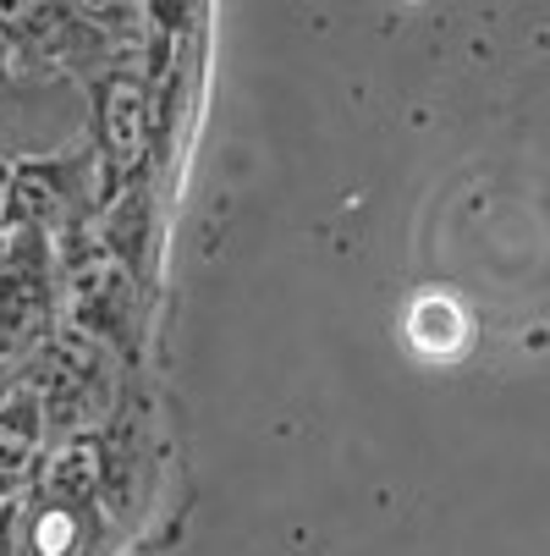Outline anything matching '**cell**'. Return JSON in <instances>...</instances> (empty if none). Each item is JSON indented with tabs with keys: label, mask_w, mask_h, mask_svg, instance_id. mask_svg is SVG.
I'll list each match as a JSON object with an SVG mask.
<instances>
[{
	"label": "cell",
	"mask_w": 550,
	"mask_h": 556,
	"mask_svg": "<svg viewBox=\"0 0 550 556\" xmlns=\"http://www.w3.org/2000/svg\"><path fill=\"white\" fill-rule=\"evenodd\" d=\"M89 551V507L84 496H50L17 507L12 518V556H84Z\"/></svg>",
	"instance_id": "7a4b0ae2"
},
{
	"label": "cell",
	"mask_w": 550,
	"mask_h": 556,
	"mask_svg": "<svg viewBox=\"0 0 550 556\" xmlns=\"http://www.w3.org/2000/svg\"><path fill=\"white\" fill-rule=\"evenodd\" d=\"M55 326V260L44 226L0 231V364H23Z\"/></svg>",
	"instance_id": "6da1fadb"
},
{
	"label": "cell",
	"mask_w": 550,
	"mask_h": 556,
	"mask_svg": "<svg viewBox=\"0 0 550 556\" xmlns=\"http://www.w3.org/2000/svg\"><path fill=\"white\" fill-rule=\"evenodd\" d=\"M17 518V513H12ZM12 518H0V556H12Z\"/></svg>",
	"instance_id": "5b68a950"
},
{
	"label": "cell",
	"mask_w": 550,
	"mask_h": 556,
	"mask_svg": "<svg viewBox=\"0 0 550 556\" xmlns=\"http://www.w3.org/2000/svg\"><path fill=\"white\" fill-rule=\"evenodd\" d=\"M39 435H44L39 396L34 391H7V396H0V491H17L34 473Z\"/></svg>",
	"instance_id": "3957f363"
},
{
	"label": "cell",
	"mask_w": 550,
	"mask_h": 556,
	"mask_svg": "<svg viewBox=\"0 0 550 556\" xmlns=\"http://www.w3.org/2000/svg\"><path fill=\"white\" fill-rule=\"evenodd\" d=\"M7 188H12V166L0 161V231H7Z\"/></svg>",
	"instance_id": "277c9868"
}]
</instances>
